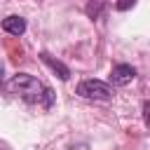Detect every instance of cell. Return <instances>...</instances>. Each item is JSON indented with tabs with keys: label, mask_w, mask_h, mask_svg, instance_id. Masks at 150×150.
Returning a JSON list of instances; mask_svg holds the SVG:
<instances>
[{
	"label": "cell",
	"mask_w": 150,
	"mask_h": 150,
	"mask_svg": "<svg viewBox=\"0 0 150 150\" xmlns=\"http://www.w3.org/2000/svg\"><path fill=\"white\" fill-rule=\"evenodd\" d=\"M7 89H9V94L19 96L21 101H26V103H30V105L52 108L54 101H56V94H54L45 82H40L38 77L28 75V73H16V75H12V80L7 82Z\"/></svg>",
	"instance_id": "6da1fadb"
},
{
	"label": "cell",
	"mask_w": 150,
	"mask_h": 150,
	"mask_svg": "<svg viewBox=\"0 0 150 150\" xmlns=\"http://www.w3.org/2000/svg\"><path fill=\"white\" fill-rule=\"evenodd\" d=\"M75 91H77V96L89 98V101H108L112 96V87L101 80H82Z\"/></svg>",
	"instance_id": "7a4b0ae2"
},
{
	"label": "cell",
	"mask_w": 150,
	"mask_h": 150,
	"mask_svg": "<svg viewBox=\"0 0 150 150\" xmlns=\"http://www.w3.org/2000/svg\"><path fill=\"white\" fill-rule=\"evenodd\" d=\"M134 77H136V68L129 63H117L110 70V84H115V87H127Z\"/></svg>",
	"instance_id": "3957f363"
},
{
	"label": "cell",
	"mask_w": 150,
	"mask_h": 150,
	"mask_svg": "<svg viewBox=\"0 0 150 150\" xmlns=\"http://www.w3.org/2000/svg\"><path fill=\"white\" fill-rule=\"evenodd\" d=\"M40 61H42L45 66H49V68H52V70L59 75V80H63V82H66V80H70V68H68V66H63V63H61L59 59H54L52 54L40 52Z\"/></svg>",
	"instance_id": "277c9868"
},
{
	"label": "cell",
	"mask_w": 150,
	"mask_h": 150,
	"mask_svg": "<svg viewBox=\"0 0 150 150\" xmlns=\"http://www.w3.org/2000/svg\"><path fill=\"white\" fill-rule=\"evenodd\" d=\"M0 26H2V30L9 33V35H23V33H26V19H23V16H16V14L5 16Z\"/></svg>",
	"instance_id": "5b68a950"
},
{
	"label": "cell",
	"mask_w": 150,
	"mask_h": 150,
	"mask_svg": "<svg viewBox=\"0 0 150 150\" xmlns=\"http://www.w3.org/2000/svg\"><path fill=\"white\" fill-rule=\"evenodd\" d=\"M87 14H89L91 19H96V16L101 14V0H91V2L87 5Z\"/></svg>",
	"instance_id": "8992f818"
},
{
	"label": "cell",
	"mask_w": 150,
	"mask_h": 150,
	"mask_svg": "<svg viewBox=\"0 0 150 150\" xmlns=\"http://www.w3.org/2000/svg\"><path fill=\"white\" fill-rule=\"evenodd\" d=\"M134 2H136V0H115V7H117L120 12H124V9H129Z\"/></svg>",
	"instance_id": "52a82bcc"
},
{
	"label": "cell",
	"mask_w": 150,
	"mask_h": 150,
	"mask_svg": "<svg viewBox=\"0 0 150 150\" xmlns=\"http://www.w3.org/2000/svg\"><path fill=\"white\" fill-rule=\"evenodd\" d=\"M2 75H5V63H2V59H0V84H2Z\"/></svg>",
	"instance_id": "ba28073f"
}]
</instances>
